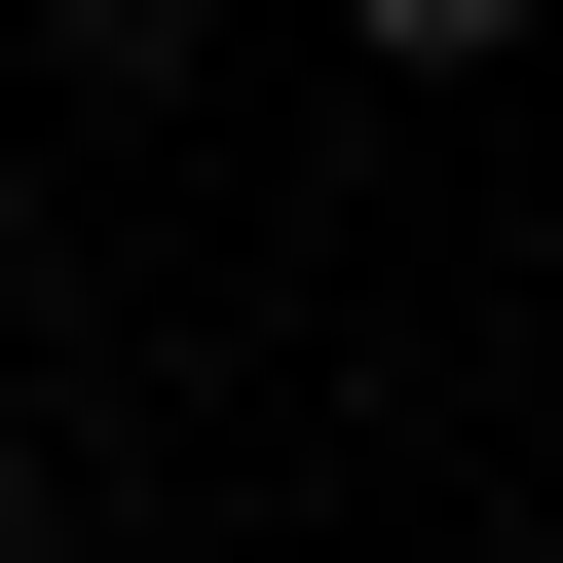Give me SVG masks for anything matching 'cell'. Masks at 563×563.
I'll return each instance as SVG.
<instances>
[{"mask_svg": "<svg viewBox=\"0 0 563 563\" xmlns=\"http://www.w3.org/2000/svg\"><path fill=\"white\" fill-rule=\"evenodd\" d=\"M526 38H563V0H339V76H413V113H451V76H526Z\"/></svg>", "mask_w": 563, "mask_h": 563, "instance_id": "cell-1", "label": "cell"}, {"mask_svg": "<svg viewBox=\"0 0 563 563\" xmlns=\"http://www.w3.org/2000/svg\"><path fill=\"white\" fill-rule=\"evenodd\" d=\"M38 76H76V113H188L225 38H188V0H38Z\"/></svg>", "mask_w": 563, "mask_h": 563, "instance_id": "cell-2", "label": "cell"}, {"mask_svg": "<svg viewBox=\"0 0 563 563\" xmlns=\"http://www.w3.org/2000/svg\"><path fill=\"white\" fill-rule=\"evenodd\" d=\"M0 339H38V188H0Z\"/></svg>", "mask_w": 563, "mask_h": 563, "instance_id": "cell-3", "label": "cell"}]
</instances>
